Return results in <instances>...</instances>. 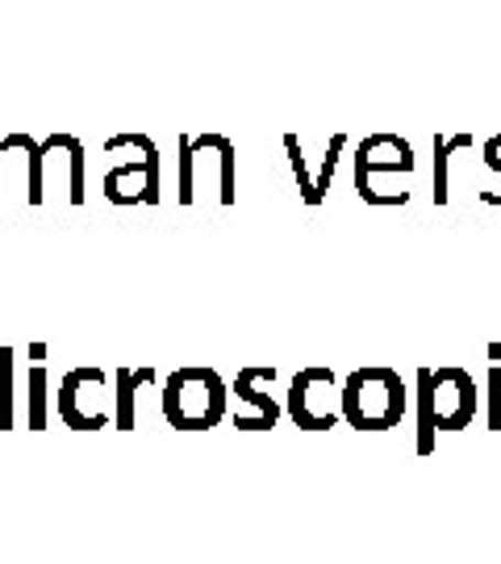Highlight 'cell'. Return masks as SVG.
I'll list each match as a JSON object with an SVG mask.
<instances>
[{"label":"cell","instance_id":"obj_1","mask_svg":"<svg viewBox=\"0 0 501 564\" xmlns=\"http://www.w3.org/2000/svg\"><path fill=\"white\" fill-rule=\"evenodd\" d=\"M481 414V389L472 381V372L460 364H443V368H418V456L435 452L439 431H464Z\"/></svg>","mask_w":501,"mask_h":564},{"label":"cell","instance_id":"obj_2","mask_svg":"<svg viewBox=\"0 0 501 564\" xmlns=\"http://www.w3.org/2000/svg\"><path fill=\"white\" fill-rule=\"evenodd\" d=\"M410 389L397 368L368 364L342 377V423L351 431H393L405 419Z\"/></svg>","mask_w":501,"mask_h":564},{"label":"cell","instance_id":"obj_3","mask_svg":"<svg viewBox=\"0 0 501 564\" xmlns=\"http://www.w3.org/2000/svg\"><path fill=\"white\" fill-rule=\"evenodd\" d=\"M160 410L172 431H214L230 410V384L214 368H176L163 384Z\"/></svg>","mask_w":501,"mask_h":564},{"label":"cell","instance_id":"obj_4","mask_svg":"<svg viewBox=\"0 0 501 564\" xmlns=\"http://www.w3.org/2000/svg\"><path fill=\"white\" fill-rule=\"evenodd\" d=\"M284 414L293 419L301 431H330L342 419V381L335 377V368L309 364L301 368L293 384H288V402Z\"/></svg>","mask_w":501,"mask_h":564},{"label":"cell","instance_id":"obj_5","mask_svg":"<svg viewBox=\"0 0 501 564\" xmlns=\"http://www.w3.org/2000/svg\"><path fill=\"white\" fill-rule=\"evenodd\" d=\"M100 193H105L109 205H160V193H163L160 147L151 139H142L139 160H126L118 167H109L105 181H100Z\"/></svg>","mask_w":501,"mask_h":564},{"label":"cell","instance_id":"obj_6","mask_svg":"<svg viewBox=\"0 0 501 564\" xmlns=\"http://www.w3.org/2000/svg\"><path fill=\"white\" fill-rule=\"evenodd\" d=\"M414 147L401 139V134H368L356 151V193L360 202L372 197L377 176H414Z\"/></svg>","mask_w":501,"mask_h":564},{"label":"cell","instance_id":"obj_7","mask_svg":"<svg viewBox=\"0 0 501 564\" xmlns=\"http://www.w3.org/2000/svg\"><path fill=\"white\" fill-rule=\"evenodd\" d=\"M272 381H276L272 364H247V368L235 372V389L230 393H235V402L251 405V414H235L239 431H272V426L281 423V402L272 393H263V384L272 389Z\"/></svg>","mask_w":501,"mask_h":564},{"label":"cell","instance_id":"obj_8","mask_svg":"<svg viewBox=\"0 0 501 564\" xmlns=\"http://www.w3.org/2000/svg\"><path fill=\"white\" fill-rule=\"evenodd\" d=\"M100 381H105V368H92V364H76V368H67V372H63L55 405H59V419H63L67 431H100V426L113 423L109 414H84L80 410V398Z\"/></svg>","mask_w":501,"mask_h":564},{"label":"cell","instance_id":"obj_9","mask_svg":"<svg viewBox=\"0 0 501 564\" xmlns=\"http://www.w3.org/2000/svg\"><path fill=\"white\" fill-rule=\"evenodd\" d=\"M197 155H214L218 160V205H235V142L226 134H197L193 139Z\"/></svg>","mask_w":501,"mask_h":564},{"label":"cell","instance_id":"obj_10","mask_svg":"<svg viewBox=\"0 0 501 564\" xmlns=\"http://www.w3.org/2000/svg\"><path fill=\"white\" fill-rule=\"evenodd\" d=\"M155 381V368H118L113 372V426L118 431H134V389L139 384H151Z\"/></svg>","mask_w":501,"mask_h":564},{"label":"cell","instance_id":"obj_11","mask_svg":"<svg viewBox=\"0 0 501 564\" xmlns=\"http://www.w3.org/2000/svg\"><path fill=\"white\" fill-rule=\"evenodd\" d=\"M0 151H25L30 155V193H25V202L30 205H42L46 202V193H42V163H46V142H34L30 134H21V130H13V134H4L0 139Z\"/></svg>","mask_w":501,"mask_h":564},{"label":"cell","instance_id":"obj_12","mask_svg":"<svg viewBox=\"0 0 501 564\" xmlns=\"http://www.w3.org/2000/svg\"><path fill=\"white\" fill-rule=\"evenodd\" d=\"M472 134H435V205H447V163L456 151H468Z\"/></svg>","mask_w":501,"mask_h":564},{"label":"cell","instance_id":"obj_13","mask_svg":"<svg viewBox=\"0 0 501 564\" xmlns=\"http://www.w3.org/2000/svg\"><path fill=\"white\" fill-rule=\"evenodd\" d=\"M484 423L501 431V343H489V393H484Z\"/></svg>","mask_w":501,"mask_h":564},{"label":"cell","instance_id":"obj_14","mask_svg":"<svg viewBox=\"0 0 501 564\" xmlns=\"http://www.w3.org/2000/svg\"><path fill=\"white\" fill-rule=\"evenodd\" d=\"M63 151H67V202L72 205H84V147L76 134H67V142H63Z\"/></svg>","mask_w":501,"mask_h":564},{"label":"cell","instance_id":"obj_15","mask_svg":"<svg viewBox=\"0 0 501 564\" xmlns=\"http://www.w3.org/2000/svg\"><path fill=\"white\" fill-rule=\"evenodd\" d=\"M284 151H288V163H293V181L301 188V202L305 205H322L318 202V188H314V176L305 167V155H301V139L297 134H284Z\"/></svg>","mask_w":501,"mask_h":564},{"label":"cell","instance_id":"obj_16","mask_svg":"<svg viewBox=\"0 0 501 564\" xmlns=\"http://www.w3.org/2000/svg\"><path fill=\"white\" fill-rule=\"evenodd\" d=\"M30 431H46V364H30Z\"/></svg>","mask_w":501,"mask_h":564},{"label":"cell","instance_id":"obj_17","mask_svg":"<svg viewBox=\"0 0 501 564\" xmlns=\"http://www.w3.org/2000/svg\"><path fill=\"white\" fill-rule=\"evenodd\" d=\"M0 431H13V347H0Z\"/></svg>","mask_w":501,"mask_h":564},{"label":"cell","instance_id":"obj_18","mask_svg":"<svg viewBox=\"0 0 501 564\" xmlns=\"http://www.w3.org/2000/svg\"><path fill=\"white\" fill-rule=\"evenodd\" d=\"M176 147H181V193L176 197H181V205H193L197 202V151H193L188 134Z\"/></svg>","mask_w":501,"mask_h":564},{"label":"cell","instance_id":"obj_19","mask_svg":"<svg viewBox=\"0 0 501 564\" xmlns=\"http://www.w3.org/2000/svg\"><path fill=\"white\" fill-rule=\"evenodd\" d=\"M342 147H347V134H335V139L326 142V160H322V172H318V197L322 202H326V193L335 188V167H339Z\"/></svg>","mask_w":501,"mask_h":564},{"label":"cell","instance_id":"obj_20","mask_svg":"<svg viewBox=\"0 0 501 564\" xmlns=\"http://www.w3.org/2000/svg\"><path fill=\"white\" fill-rule=\"evenodd\" d=\"M484 167L501 176V134H493V139L484 142Z\"/></svg>","mask_w":501,"mask_h":564},{"label":"cell","instance_id":"obj_21","mask_svg":"<svg viewBox=\"0 0 501 564\" xmlns=\"http://www.w3.org/2000/svg\"><path fill=\"white\" fill-rule=\"evenodd\" d=\"M30 360H34V364L46 360V343H30Z\"/></svg>","mask_w":501,"mask_h":564},{"label":"cell","instance_id":"obj_22","mask_svg":"<svg viewBox=\"0 0 501 564\" xmlns=\"http://www.w3.org/2000/svg\"><path fill=\"white\" fill-rule=\"evenodd\" d=\"M0 155H4V151H0Z\"/></svg>","mask_w":501,"mask_h":564}]
</instances>
